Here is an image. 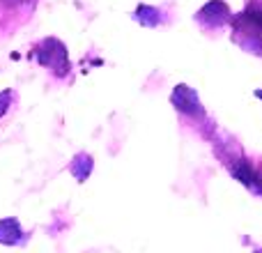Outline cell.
Returning a JSON list of instances; mask_svg holds the SVG:
<instances>
[{
    "mask_svg": "<svg viewBox=\"0 0 262 253\" xmlns=\"http://www.w3.org/2000/svg\"><path fill=\"white\" fill-rule=\"evenodd\" d=\"M232 41L253 55H262V0H246L239 14H232Z\"/></svg>",
    "mask_w": 262,
    "mask_h": 253,
    "instance_id": "6da1fadb",
    "label": "cell"
},
{
    "mask_svg": "<svg viewBox=\"0 0 262 253\" xmlns=\"http://www.w3.org/2000/svg\"><path fill=\"white\" fill-rule=\"evenodd\" d=\"M32 58L35 62H39L41 67H46L49 72H53L55 76H67L72 72V62H69V55L64 44L58 37H46L39 44L32 49Z\"/></svg>",
    "mask_w": 262,
    "mask_h": 253,
    "instance_id": "7a4b0ae2",
    "label": "cell"
},
{
    "mask_svg": "<svg viewBox=\"0 0 262 253\" xmlns=\"http://www.w3.org/2000/svg\"><path fill=\"white\" fill-rule=\"evenodd\" d=\"M195 21L203 28H209V30H216V28L230 26L232 23V12L223 0H209L205 7L198 9L195 14Z\"/></svg>",
    "mask_w": 262,
    "mask_h": 253,
    "instance_id": "3957f363",
    "label": "cell"
},
{
    "mask_svg": "<svg viewBox=\"0 0 262 253\" xmlns=\"http://www.w3.org/2000/svg\"><path fill=\"white\" fill-rule=\"evenodd\" d=\"M170 99H172V106H175L180 113H184L186 118H191V120L205 118V109H203V104H200V97L193 88L177 86Z\"/></svg>",
    "mask_w": 262,
    "mask_h": 253,
    "instance_id": "277c9868",
    "label": "cell"
},
{
    "mask_svg": "<svg viewBox=\"0 0 262 253\" xmlns=\"http://www.w3.org/2000/svg\"><path fill=\"white\" fill-rule=\"evenodd\" d=\"M26 240V230L21 228L18 219L7 217V219H0V244H7V246H16Z\"/></svg>",
    "mask_w": 262,
    "mask_h": 253,
    "instance_id": "5b68a950",
    "label": "cell"
},
{
    "mask_svg": "<svg viewBox=\"0 0 262 253\" xmlns=\"http://www.w3.org/2000/svg\"><path fill=\"white\" fill-rule=\"evenodd\" d=\"M92 168H95V161H92V157L88 152H81V154H76V157L72 159V166H69V171H72V175L76 177L78 182H85L88 177H90Z\"/></svg>",
    "mask_w": 262,
    "mask_h": 253,
    "instance_id": "8992f818",
    "label": "cell"
},
{
    "mask_svg": "<svg viewBox=\"0 0 262 253\" xmlns=\"http://www.w3.org/2000/svg\"><path fill=\"white\" fill-rule=\"evenodd\" d=\"M12 104H14V90L0 92V118H5V115H7V111L12 109Z\"/></svg>",
    "mask_w": 262,
    "mask_h": 253,
    "instance_id": "52a82bcc",
    "label": "cell"
},
{
    "mask_svg": "<svg viewBox=\"0 0 262 253\" xmlns=\"http://www.w3.org/2000/svg\"><path fill=\"white\" fill-rule=\"evenodd\" d=\"M253 95H255V97H258V99L262 101V90H255V92H253Z\"/></svg>",
    "mask_w": 262,
    "mask_h": 253,
    "instance_id": "ba28073f",
    "label": "cell"
}]
</instances>
